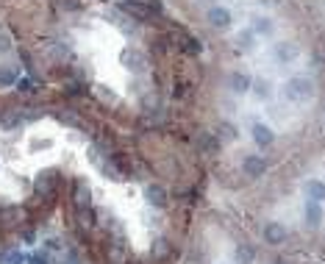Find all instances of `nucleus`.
<instances>
[{"label":"nucleus","instance_id":"7c9ffc66","mask_svg":"<svg viewBox=\"0 0 325 264\" xmlns=\"http://www.w3.org/2000/svg\"><path fill=\"white\" fill-rule=\"evenodd\" d=\"M17 86H20V92H31V81H28V78L17 81Z\"/></svg>","mask_w":325,"mask_h":264},{"label":"nucleus","instance_id":"5701e85b","mask_svg":"<svg viewBox=\"0 0 325 264\" xmlns=\"http://www.w3.org/2000/svg\"><path fill=\"white\" fill-rule=\"evenodd\" d=\"M253 36H256V31H245V33H239V39H237V42H239V50H253Z\"/></svg>","mask_w":325,"mask_h":264},{"label":"nucleus","instance_id":"2f4dec72","mask_svg":"<svg viewBox=\"0 0 325 264\" xmlns=\"http://www.w3.org/2000/svg\"><path fill=\"white\" fill-rule=\"evenodd\" d=\"M125 3H148V0H125Z\"/></svg>","mask_w":325,"mask_h":264},{"label":"nucleus","instance_id":"9b49d317","mask_svg":"<svg viewBox=\"0 0 325 264\" xmlns=\"http://www.w3.org/2000/svg\"><path fill=\"white\" fill-rule=\"evenodd\" d=\"M297 45L295 42H281V45H275V59H278L281 64H286V62H295L297 59Z\"/></svg>","mask_w":325,"mask_h":264},{"label":"nucleus","instance_id":"aec40b11","mask_svg":"<svg viewBox=\"0 0 325 264\" xmlns=\"http://www.w3.org/2000/svg\"><path fill=\"white\" fill-rule=\"evenodd\" d=\"M253 31L256 33H273V20L269 17H253Z\"/></svg>","mask_w":325,"mask_h":264},{"label":"nucleus","instance_id":"20e7f679","mask_svg":"<svg viewBox=\"0 0 325 264\" xmlns=\"http://www.w3.org/2000/svg\"><path fill=\"white\" fill-rule=\"evenodd\" d=\"M209 23H211V28H220V31H225V28H231V11L223 9V6H211L209 9Z\"/></svg>","mask_w":325,"mask_h":264},{"label":"nucleus","instance_id":"f3484780","mask_svg":"<svg viewBox=\"0 0 325 264\" xmlns=\"http://www.w3.org/2000/svg\"><path fill=\"white\" fill-rule=\"evenodd\" d=\"M237 125H233V123H228V120H223V123H220L217 125V137L220 139H223V142H233V139H237Z\"/></svg>","mask_w":325,"mask_h":264},{"label":"nucleus","instance_id":"423d86ee","mask_svg":"<svg viewBox=\"0 0 325 264\" xmlns=\"http://www.w3.org/2000/svg\"><path fill=\"white\" fill-rule=\"evenodd\" d=\"M264 242L267 245H283L286 242V228L281 222H267L264 225Z\"/></svg>","mask_w":325,"mask_h":264},{"label":"nucleus","instance_id":"0eeeda50","mask_svg":"<svg viewBox=\"0 0 325 264\" xmlns=\"http://www.w3.org/2000/svg\"><path fill=\"white\" fill-rule=\"evenodd\" d=\"M33 192L42 195V198H50L53 192H56V178H53V173H42L37 181H33Z\"/></svg>","mask_w":325,"mask_h":264},{"label":"nucleus","instance_id":"ddd939ff","mask_svg":"<svg viewBox=\"0 0 325 264\" xmlns=\"http://www.w3.org/2000/svg\"><path fill=\"white\" fill-rule=\"evenodd\" d=\"M253 86V81H250V76L247 72H242V70H237V72H231V89L237 92V95H242V92H247Z\"/></svg>","mask_w":325,"mask_h":264},{"label":"nucleus","instance_id":"c756f323","mask_svg":"<svg viewBox=\"0 0 325 264\" xmlns=\"http://www.w3.org/2000/svg\"><path fill=\"white\" fill-rule=\"evenodd\" d=\"M9 47H11V39L6 36V33H0V53H6Z\"/></svg>","mask_w":325,"mask_h":264},{"label":"nucleus","instance_id":"dca6fc26","mask_svg":"<svg viewBox=\"0 0 325 264\" xmlns=\"http://www.w3.org/2000/svg\"><path fill=\"white\" fill-rule=\"evenodd\" d=\"M178 36H181V47H184V53H189V56H197V53L203 50V45H200L195 36H189V33H178Z\"/></svg>","mask_w":325,"mask_h":264},{"label":"nucleus","instance_id":"f03ea898","mask_svg":"<svg viewBox=\"0 0 325 264\" xmlns=\"http://www.w3.org/2000/svg\"><path fill=\"white\" fill-rule=\"evenodd\" d=\"M73 206H75V212L92 209V192H89L84 178H75V184H73Z\"/></svg>","mask_w":325,"mask_h":264},{"label":"nucleus","instance_id":"412c9836","mask_svg":"<svg viewBox=\"0 0 325 264\" xmlns=\"http://www.w3.org/2000/svg\"><path fill=\"white\" fill-rule=\"evenodd\" d=\"M233 256H237V264H253V248L250 245H239Z\"/></svg>","mask_w":325,"mask_h":264},{"label":"nucleus","instance_id":"f257e3e1","mask_svg":"<svg viewBox=\"0 0 325 264\" xmlns=\"http://www.w3.org/2000/svg\"><path fill=\"white\" fill-rule=\"evenodd\" d=\"M314 95V86H311V81L306 76H295L286 81V86H283V98L292 100V103H306V100Z\"/></svg>","mask_w":325,"mask_h":264},{"label":"nucleus","instance_id":"f8f14e48","mask_svg":"<svg viewBox=\"0 0 325 264\" xmlns=\"http://www.w3.org/2000/svg\"><path fill=\"white\" fill-rule=\"evenodd\" d=\"M303 214H306V222H309L311 228L322 225V220H325V214H322V206H320V203H317V200H309V203H306V212H303Z\"/></svg>","mask_w":325,"mask_h":264},{"label":"nucleus","instance_id":"9d476101","mask_svg":"<svg viewBox=\"0 0 325 264\" xmlns=\"http://www.w3.org/2000/svg\"><path fill=\"white\" fill-rule=\"evenodd\" d=\"M145 195H148V203L156 209H164L167 206V189L158 186V184H150L148 189H145Z\"/></svg>","mask_w":325,"mask_h":264},{"label":"nucleus","instance_id":"b1692460","mask_svg":"<svg viewBox=\"0 0 325 264\" xmlns=\"http://www.w3.org/2000/svg\"><path fill=\"white\" fill-rule=\"evenodd\" d=\"M20 120H23V117H20L17 111H11V114H3L0 125H3V128H14V125H20Z\"/></svg>","mask_w":325,"mask_h":264},{"label":"nucleus","instance_id":"bb28decb","mask_svg":"<svg viewBox=\"0 0 325 264\" xmlns=\"http://www.w3.org/2000/svg\"><path fill=\"white\" fill-rule=\"evenodd\" d=\"M28 264H50V259H47L45 253H31L28 256Z\"/></svg>","mask_w":325,"mask_h":264},{"label":"nucleus","instance_id":"cd10ccee","mask_svg":"<svg viewBox=\"0 0 325 264\" xmlns=\"http://www.w3.org/2000/svg\"><path fill=\"white\" fill-rule=\"evenodd\" d=\"M6 261H9V264H23V261H28V259H25L23 253H17V250H14V253L6 256Z\"/></svg>","mask_w":325,"mask_h":264},{"label":"nucleus","instance_id":"39448f33","mask_svg":"<svg viewBox=\"0 0 325 264\" xmlns=\"http://www.w3.org/2000/svg\"><path fill=\"white\" fill-rule=\"evenodd\" d=\"M122 64H125L128 70H134V72H142L145 67H148V62H145V53L136 50V47H128V50H122Z\"/></svg>","mask_w":325,"mask_h":264},{"label":"nucleus","instance_id":"1a4fd4ad","mask_svg":"<svg viewBox=\"0 0 325 264\" xmlns=\"http://www.w3.org/2000/svg\"><path fill=\"white\" fill-rule=\"evenodd\" d=\"M253 142L259 147H269L275 142V134H273V128L264 125V123H256L253 125Z\"/></svg>","mask_w":325,"mask_h":264},{"label":"nucleus","instance_id":"393cba45","mask_svg":"<svg viewBox=\"0 0 325 264\" xmlns=\"http://www.w3.org/2000/svg\"><path fill=\"white\" fill-rule=\"evenodd\" d=\"M11 84H17L14 72H11V70H6V67H0V86H11Z\"/></svg>","mask_w":325,"mask_h":264},{"label":"nucleus","instance_id":"7ed1b4c3","mask_svg":"<svg viewBox=\"0 0 325 264\" xmlns=\"http://www.w3.org/2000/svg\"><path fill=\"white\" fill-rule=\"evenodd\" d=\"M242 170H245L247 178H261V175L267 173L264 156H245V161H242Z\"/></svg>","mask_w":325,"mask_h":264},{"label":"nucleus","instance_id":"4be33fe9","mask_svg":"<svg viewBox=\"0 0 325 264\" xmlns=\"http://www.w3.org/2000/svg\"><path fill=\"white\" fill-rule=\"evenodd\" d=\"M0 217H3V225H14L17 217H20V212L14 206H6V209H0Z\"/></svg>","mask_w":325,"mask_h":264},{"label":"nucleus","instance_id":"4468645a","mask_svg":"<svg viewBox=\"0 0 325 264\" xmlns=\"http://www.w3.org/2000/svg\"><path fill=\"white\" fill-rule=\"evenodd\" d=\"M250 89H253V95L259 100H269V98H273V84H269L267 78H256Z\"/></svg>","mask_w":325,"mask_h":264},{"label":"nucleus","instance_id":"2eb2a0df","mask_svg":"<svg viewBox=\"0 0 325 264\" xmlns=\"http://www.w3.org/2000/svg\"><path fill=\"white\" fill-rule=\"evenodd\" d=\"M306 195H309V200L322 203L325 200V184H322V181H309V184H306Z\"/></svg>","mask_w":325,"mask_h":264},{"label":"nucleus","instance_id":"a211bd4d","mask_svg":"<svg viewBox=\"0 0 325 264\" xmlns=\"http://www.w3.org/2000/svg\"><path fill=\"white\" fill-rule=\"evenodd\" d=\"M122 9L128 11L131 17H136V20H148L150 17V9H148V3H125Z\"/></svg>","mask_w":325,"mask_h":264},{"label":"nucleus","instance_id":"6ab92c4d","mask_svg":"<svg viewBox=\"0 0 325 264\" xmlns=\"http://www.w3.org/2000/svg\"><path fill=\"white\" fill-rule=\"evenodd\" d=\"M150 256H153L156 261L167 259V256H170V242H167V239H156L153 248H150Z\"/></svg>","mask_w":325,"mask_h":264},{"label":"nucleus","instance_id":"a878e982","mask_svg":"<svg viewBox=\"0 0 325 264\" xmlns=\"http://www.w3.org/2000/svg\"><path fill=\"white\" fill-rule=\"evenodd\" d=\"M59 6H61V9H67V11H78L81 9V0H59Z\"/></svg>","mask_w":325,"mask_h":264},{"label":"nucleus","instance_id":"c85d7f7f","mask_svg":"<svg viewBox=\"0 0 325 264\" xmlns=\"http://www.w3.org/2000/svg\"><path fill=\"white\" fill-rule=\"evenodd\" d=\"M148 9L150 14H161V0H148Z\"/></svg>","mask_w":325,"mask_h":264},{"label":"nucleus","instance_id":"6e6552de","mask_svg":"<svg viewBox=\"0 0 325 264\" xmlns=\"http://www.w3.org/2000/svg\"><path fill=\"white\" fill-rule=\"evenodd\" d=\"M220 142H223V139H220L217 134H211V131H200L197 134V147L203 153H209V156L220 150Z\"/></svg>","mask_w":325,"mask_h":264}]
</instances>
